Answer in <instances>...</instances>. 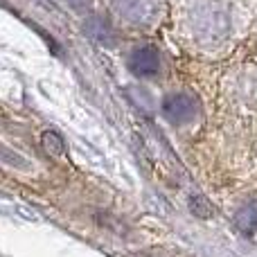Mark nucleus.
I'll list each match as a JSON object with an SVG mask.
<instances>
[{
    "label": "nucleus",
    "instance_id": "obj_1",
    "mask_svg": "<svg viewBox=\"0 0 257 257\" xmlns=\"http://www.w3.org/2000/svg\"><path fill=\"white\" fill-rule=\"evenodd\" d=\"M183 30L201 50H219L235 36V14L228 0H194L185 7Z\"/></svg>",
    "mask_w": 257,
    "mask_h": 257
},
{
    "label": "nucleus",
    "instance_id": "obj_2",
    "mask_svg": "<svg viewBox=\"0 0 257 257\" xmlns=\"http://www.w3.org/2000/svg\"><path fill=\"white\" fill-rule=\"evenodd\" d=\"M160 111H163V117L167 122L181 126V124H190L201 115V104L190 93H172L163 99Z\"/></svg>",
    "mask_w": 257,
    "mask_h": 257
},
{
    "label": "nucleus",
    "instance_id": "obj_3",
    "mask_svg": "<svg viewBox=\"0 0 257 257\" xmlns=\"http://www.w3.org/2000/svg\"><path fill=\"white\" fill-rule=\"evenodd\" d=\"M117 14L133 25H149L160 12L158 0H113Z\"/></svg>",
    "mask_w": 257,
    "mask_h": 257
},
{
    "label": "nucleus",
    "instance_id": "obj_4",
    "mask_svg": "<svg viewBox=\"0 0 257 257\" xmlns=\"http://www.w3.org/2000/svg\"><path fill=\"white\" fill-rule=\"evenodd\" d=\"M128 68L138 79H151L160 72V54L156 48L142 45L128 54Z\"/></svg>",
    "mask_w": 257,
    "mask_h": 257
},
{
    "label": "nucleus",
    "instance_id": "obj_5",
    "mask_svg": "<svg viewBox=\"0 0 257 257\" xmlns=\"http://www.w3.org/2000/svg\"><path fill=\"white\" fill-rule=\"evenodd\" d=\"M235 226L246 235H255L257 232V196L246 199L239 208L235 210Z\"/></svg>",
    "mask_w": 257,
    "mask_h": 257
},
{
    "label": "nucleus",
    "instance_id": "obj_6",
    "mask_svg": "<svg viewBox=\"0 0 257 257\" xmlns=\"http://www.w3.org/2000/svg\"><path fill=\"white\" fill-rule=\"evenodd\" d=\"M86 32L104 45L113 43V36H111V32H108V25L102 21V18H90V21L86 23Z\"/></svg>",
    "mask_w": 257,
    "mask_h": 257
},
{
    "label": "nucleus",
    "instance_id": "obj_7",
    "mask_svg": "<svg viewBox=\"0 0 257 257\" xmlns=\"http://www.w3.org/2000/svg\"><path fill=\"white\" fill-rule=\"evenodd\" d=\"M41 142H43V149L48 151V154L66 156V142H63V138L59 136L57 131H45L43 138H41Z\"/></svg>",
    "mask_w": 257,
    "mask_h": 257
},
{
    "label": "nucleus",
    "instance_id": "obj_8",
    "mask_svg": "<svg viewBox=\"0 0 257 257\" xmlns=\"http://www.w3.org/2000/svg\"><path fill=\"white\" fill-rule=\"evenodd\" d=\"M0 160H5V163H9V165H14V167H25V160L21 158V156H16L12 149H7V147H3L0 145Z\"/></svg>",
    "mask_w": 257,
    "mask_h": 257
},
{
    "label": "nucleus",
    "instance_id": "obj_9",
    "mask_svg": "<svg viewBox=\"0 0 257 257\" xmlns=\"http://www.w3.org/2000/svg\"><path fill=\"white\" fill-rule=\"evenodd\" d=\"M63 3L70 9H75V12H81V9H86L90 5V0H63Z\"/></svg>",
    "mask_w": 257,
    "mask_h": 257
}]
</instances>
